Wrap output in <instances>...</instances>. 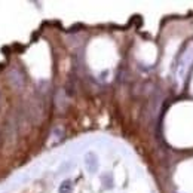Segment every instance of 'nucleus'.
I'll use <instances>...</instances> for the list:
<instances>
[{
	"label": "nucleus",
	"instance_id": "nucleus-1",
	"mask_svg": "<svg viewBox=\"0 0 193 193\" xmlns=\"http://www.w3.org/2000/svg\"><path fill=\"white\" fill-rule=\"evenodd\" d=\"M85 164H86V170L89 171L91 174L96 172V170H98V159H96V156L94 153H88V154H86Z\"/></svg>",
	"mask_w": 193,
	"mask_h": 193
},
{
	"label": "nucleus",
	"instance_id": "nucleus-2",
	"mask_svg": "<svg viewBox=\"0 0 193 193\" xmlns=\"http://www.w3.org/2000/svg\"><path fill=\"white\" fill-rule=\"evenodd\" d=\"M58 192L60 193H71L73 192V183L70 181V180H65V181L61 183V186L58 189Z\"/></svg>",
	"mask_w": 193,
	"mask_h": 193
}]
</instances>
